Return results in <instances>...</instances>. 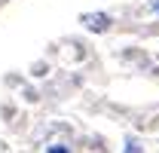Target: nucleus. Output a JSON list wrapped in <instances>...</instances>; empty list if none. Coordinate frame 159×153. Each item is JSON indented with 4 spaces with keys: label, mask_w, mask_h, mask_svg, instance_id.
Wrapping results in <instances>:
<instances>
[{
    "label": "nucleus",
    "mask_w": 159,
    "mask_h": 153,
    "mask_svg": "<svg viewBox=\"0 0 159 153\" xmlns=\"http://www.w3.org/2000/svg\"><path fill=\"white\" fill-rule=\"evenodd\" d=\"M83 25H86L92 34H104V31L110 28V16H104V12H86V16H83Z\"/></svg>",
    "instance_id": "nucleus-1"
},
{
    "label": "nucleus",
    "mask_w": 159,
    "mask_h": 153,
    "mask_svg": "<svg viewBox=\"0 0 159 153\" xmlns=\"http://www.w3.org/2000/svg\"><path fill=\"white\" fill-rule=\"evenodd\" d=\"M46 153H70V150H67L64 144H49V150H46Z\"/></svg>",
    "instance_id": "nucleus-2"
},
{
    "label": "nucleus",
    "mask_w": 159,
    "mask_h": 153,
    "mask_svg": "<svg viewBox=\"0 0 159 153\" xmlns=\"http://www.w3.org/2000/svg\"><path fill=\"white\" fill-rule=\"evenodd\" d=\"M125 153H144V150H141V144H138V141H129V147H125Z\"/></svg>",
    "instance_id": "nucleus-3"
}]
</instances>
